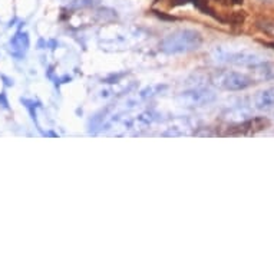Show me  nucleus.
I'll use <instances>...</instances> for the list:
<instances>
[{"instance_id":"1","label":"nucleus","mask_w":274,"mask_h":274,"mask_svg":"<svg viewBox=\"0 0 274 274\" xmlns=\"http://www.w3.org/2000/svg\"><path fill=\"white\" fill-rule=\"evenodd\" d=\"M202 45V36L193 29H178L167 35L159 43V49L168 55L188 53L197 50Z\"/></svg>"},{"instance_id":"2","label":"nucleus","mask_w":274,"mask_h":274,"mask_svg":"<svg viewBox=\"0 0 274 274\" xmlns=\"http://www.w3.org/2000/svg\"><path fill=\"white\" fill-rule=\"evenodd\" d=\"M211 56L214 59V62L220 65H234V66H249V68H253L261 62H266V59L254 50L250 49L231 50L224 46H216L211 50Z\"/></svg>"},{"instance_id":"3","label":"nucleus","mask_w":274,"mask_h":274,"mask_svg":"<svg viewBox=\"0 0 274 274\" xmlns=\"http://www.w3.org/2000/svg\"><path fill=\"white\" fill-rule=\"evenodd\" d=\"M213 83L217 88L224 89V91H244L254 83V79L244 72L223 71L214 75Z\"/></svg>"},{"instance_id":"4","label":"nucleus","mask_w":274,"mask_h":274,"mask_svg":"<svg viewBox=\"0 0 274 274\" xmlns=\"http://www.w3.org/2000/svg\"><path fill=\"white\" fill-rule=\"evenodd\" d=\"M217 94L210 88H194L178 95L179 103L185 106H204L214 102Z\"/></svg>"},{"instance_id":"5","label":"nucleus","mask_w":274,"mask_h":274,"mask_svg":"<svg viewBox=\"0 0 274 274\" xmlns=\"http://www.w3.org/2000/svg\"><path fill=\"white\" fill-rule=\"evenodd\" d=\"M253 105L255 109L263 112L274 111V86L258 91L253 98Z\"/></svg>"},{"instance_id":"6","label":"nucleus","mask_w":274,"mask_h":274,"mask_svg":"<svg viewBox=\"0 0 274 274\" xmlns=\"http://www.w3.org/2000/svg\"><path fill=\"white\" fill-rule=\"evenodd\" d=\"M254 69V80H270L274 78V65L270 62H261L253 66Z\"/></svg>"},{"instance_id":"7","label":"nucleus","mask_w":274,"mask_h":274,"mask_svg":"<svg viewBox=\"0 0 274 274\" xmlns=\"http://www.w3.org/2000/svg\"><path fill=\"white\" fill-rule=\"evenodd\" d=\"M10 45H12L13 53H15L16 56H22V55L27 50V48H29V38H27L26 33H18V35L12 39Z\"/></svg>"},{"instance_id":"8","label":"nucleus","mask_w":274,"mask_h":274,"mask_svg":"<svg viewBox=\"0 0 274 274\" xmlns=\"http://www.w3.org/2000/svg\"><path fill=\"white\" fill-rule=\"evenodd\" d=\"M227 119L231 121V122H237V124H241V122H246L250 119V114L246 111V109H241V108H235L231 109L228 114H227Z\"/></svg>"},{"instance_id":"9","label":"nucleus","mask_w":274,"mask_h":274,"mask_svg":"<svg viewBox=\"0 0 274 274\" xmlns=\"http://www.w3.org/2000/svg\"><path fill=\"white\" fill-rule=\"evenodd\" d=\"M100 0H72L69 3V9L72 10H80V9H88V7H94L97 6Z\"/></svg>"}]
</instances>
